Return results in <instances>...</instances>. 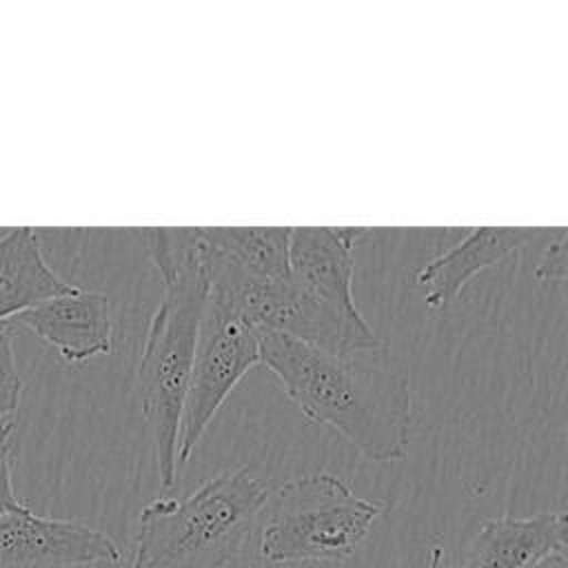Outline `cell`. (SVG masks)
<instances>
[{"label": "cell", "instance_id": "cell-4", "mask_svg": "<svg viewBox=\"0 0 568 568\" xmlns=\"http://www.w3.org/2000/svg\"><path fill=\"white\" fill-rule=\"evenodd\" d=\"M264 510L260 555L271 564H291L348 559L384 506L355 495L331 473H311L275 486Z\"/></svg>", "mask_w": 568, "mask_h": 568}, {"label": "cell", "instance_id": "cell-8", "mask_svg": "<svg viewBox=\"0 0 568 568\" xmlns=\"http://www.w3.org/2000/svg\"><path fill=\"white\" fill-rule=\"evenodd\" d=\"M13 322L27 326L67 364H82L106 355L113 346L109 297L80 286L20 313Z\"/></svg>", "mask_w": 568, "mask_h": 568}, {"label": "cell", "instance_id": "cell-15", "mask_svg": "<svg viewBox=\"0 0 568 568\" xmlns=\"http://www.w3.org/2000/svg\"><path fill=\"white\" fill-rule=\"evenodd\" d=\"M535 277L539 282H564L566 277V237L564 229H559L557 237L550 240V244L544 248L537 266Z\"/></svg>", "mask_w": 568, "mask_h": 568}, {"label": "cell", "instance_id": "cell-16", "mask_svg": "<svg viewBox=\"0 0 568 568\" xmlns=\"http://www.w3.org/2000/svg\"><path fill=\"white\" fill-rule=\"evenodd\" d=\"M535 568H568V559H566V555H555V557H548L546 561L537 564Z\"/></svg>", "mask_w": 568, "mask_h": 568}, {"label": "cell", "instance_id": "cell-13", "mask_svg": "<svg viewBox=\"0 0 568 568\" xmlns=\"http://www.w3.org/2000/svg\"><path fill=\"white\" fill-rule=\"evenodd\" d=\"M22 395V379L16 366L13 322L0 324V426L13 419Z\"/></svg>", "mask_w": 568, "mask_h": 568}, {"label": "cell", "instance_id": "cell-6", "mask_svg": "<svg viewBox=\"0 0 568 568\" xmlns=\"http://www.w3.org/2000/svg\"><path fill=\"white\" fill-rule=\"evenodd\" d=\"M118 544L73 519H51L27 506L0 517V568H78L120 564Z\"/></svg>", "mask_w": 568, "mask_h": 568}, {"label": "cell", "instance_id": "cell-17", "mask_svg": "<svg viewBox=\"0 0 568 568\" xmlns=\"http://www.w3.org/2000/svg\"><path fill=\"white\" fill-rule=\"evenodd\" d=\"M439 557H442V548L435 546L433 552H430V564H428V568H439ZM450 568H459V566H450Z\"/></svg>", "mask_w": 568, "mask_h": 568}, {"label": "cell", "instance_id": "cell-9", "mask_svg": "<svg viewBox=\"0 0 568 568\" xmlns=\"http://www.w3.org/2000/svg\"><path fill=\"white\" fill-rule=\"evenodd\" d=\"M291 226H197L206 277L268 282L288 273Z\"/></svg>", "mask_w": 568, "mask_h": 568}, {"label": "cell", "instance_id": "cell-14", "mask_svg": "<svg viewBox=\"0 0 568 568\" xmlns=\"http://www.w3.org/2000/svg\"><path fill=\"white\" fill-rule=\"evenodd\" d=\"M11 433L13 419L0 426V517L24 508V504L16 497L11 484Z\"/></svg>", "mask_w": 568, "mask_h": 568}, {"label": "cell", "instance_id": "cell-12", "mask_svg": "<svg viewBox=\"0 0 568 568\" xmlns=\"http://www.w3.org/2000/svg\"><path fill=\"white\" fill-rule=\"evenodd\" d=\"M71 288L73 284L47 264L33 226H16L0 235V324Z\"/></svg>", "mask_w": 568, "mask_h": 568}, {"label": "cell", "instance_id": "cell-3", "mask_svg": "<svg viewBox=\"0 0 568 568\" xmlns=\"http://www.w3.org/2000/svg\"><path fill=\"white\" fill-rule=\"evenodd\" d=\"M248 466L217 473L184 499H153L138 517L131 568H222L235 559L268 499Z\"/></svg>", "mask_w": 568, "mask_h": 568}, {"label": "cell", "instance_id": "cell-11", "mask_svg": "<svg viewBox=\"0 0 568 568\" xmlns=\"http://www.w3.org/2000/svg\"><path fill=\"white\" fill-rule=\"evenodd\" d=\"M555 555H566L564 513L493 517L481 524L459 568H535Z\"/></svg>", "mask_w": 568, "mask_h": 568}, {"label": "cell", "instance_id": "cell-1", "mask_svg": "<svg viewBox=\"0 0 568 568\" xmlns=\"http://www.w3.org/2000/svg\"><path fill=\"white\" fill-rule=\"evenodd\" d=\"M260 364L313 424L337 430L364 459H404L410 437V382L384 353L333 355L284 333L257 328Z\"/></svg>", "mask_w": 568, "mask_h": 568}, {"label": "cell", "instance_id": "cell-10", "mask_svg": "<svg viewBox=\"0 0 568 568\" xmlns=\"http://www.w3.org/2000/svg\"><path fill=\"white\" fill-rule=\"evenodd\" d=\"M532 237L530 229L475 226L455 246L433 257L417 271V286L428 308L442 311L459 297L468 280L497 266Z\"/></svg>", "mask_w": 568, "mask_h": 568}, {"label": "cell", "instance_id": "cell-2", "mask_svg": "<svg viewBox=\"0 0 568 568\" xmlns=\"http://www.w3.org/2000/svg\"><path fill=\"white\" fill-rule=\"evenodd\" d=\"M149 253L162 275V297L138 364L142 417L155 444L162 488L178 477V435L186 384L206 308V273L197 229H146Z\"/></svg>", "mask_w": 568, "mask_h": 568}, {"label": "cell", "instance_id": "cell-7", "mask_svg": "<svg viewBox=\"0 0 568 568\" xmlns=\"http://www.w3.org/2000/svg\"><path fill=\"white\" fill-rule=\"evenodd\" d=\"M359 226H291L288 275L311 295L346 317H364L353 295Z\"/></svg>", "mask_w": 568, "mask_h": 568}, {"label": "cell", "instance_id": "cell-5", "mask_svg": "<svg viewBox=\"0 0 568 568\" xmlns=\"http://www.w3.org/2000/svg\"><path fill=\"white\" fill-rule=\"evenodd\" d=\"M257 364V328L231 306L206 295L197 348L182 404L178 464L189 462L217 408L242 382V377Z\"/></svg>", "mask_w": 568, "mask_h": 568}]
</instances>
